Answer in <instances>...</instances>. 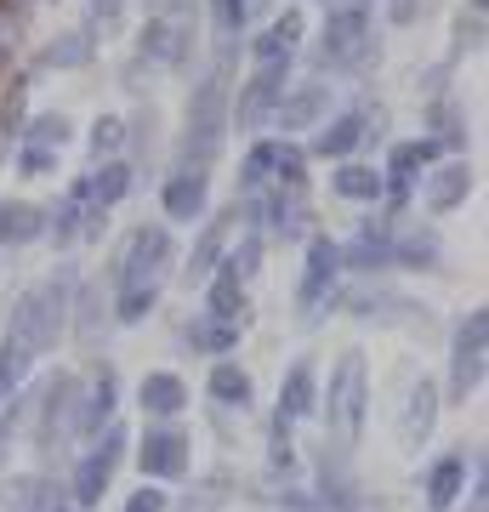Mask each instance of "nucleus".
Wrapping results in <instances>:
<instances>
[{
    "instance_id": "nucleus-15",
    "label": "nucleus",
    "mask_w": 489,
    "mask_h": 512,
    "mask_svg": "<svg viewBox=\"0 0 489 512\" xmlns=\"http://www.w3.org/2000/svg\"><path fill=\"white\" fill-rule=\"evenodd\" d=\"M29 143L35 148H63L69 143V120H63V114H40V126L29 131Z\"/></svg>"
},
{
    "instance_id": "nucleus-17",
    "label": "nucleus",
    "mask_w": 489,
    "mask_h": 512,
    "mask_svg": "<svg viewBox=\"0 0 489 512\" xmlns=\"http://www.w3.org/2000/svg\"><path fill=\"white\" fill-rule=\"evenodd\" d=\"M18 171H29V177H40V171H52V148H35V143H23V154H18Z\"/></svg>"
},
{
    "instance_id": "nucleus-19",
    "label": "nucleus",
    "mask_w": 489,
    "mask_h": 512,
    "mask_svg": "<svg viewBox=\"0 0 489 512\" xmlns=\"http://www.w3.org/2000/svg\"><path fill=\"white\" fill-rule=\"evenodd\" d=\"M433 251H438L433 234H427V239H404V262H416V268H421V262H433Z\"/></svg>"
},
{
    "instance_id": "nucleus-6",
    "label": "nucleus",
    "mask_w": 489,
    "mask_h": 512,
    "mask_svg": "<svg viewBox=\"0 0 489 512\" xmlns=\"http://www.w3.org/2000/svg\"><path fill=\"white\" fill-rule=\"evenodd\" d=\"M467 188H472V165H467V160L438 165L433 183H427V205H433V211H450V205L461 200V194H467Z\"/></svg>"
},
{
    "instance_id": "nucleus-5",
    "label": "nucleus",
    "mask_w": 489,
    "mask_h": 512,
    "mask_svg": "<svg viewBox=\"0 0 489 512\" xmlns=\"http://www.w3.org/2000/svg\"><path fill=\"white\" fill-rule=\"evenodd\" d=\"M205 171H177V177H171V183H165V211H171V217L177 222H194L205 211Z\"/></svg>"
},
{
    "instance_id": "nucleus-13",
    "label": "nucleus",
    "mask_w": 489,
    "mask_h": 512,
    "mask_svg": "<svg viewBox=\"0 0 489 512\" xmlns=\"http://www.w3.org/2000/svg\"><path fill=\"white\" fill-rule=\"evenodd\" d=\"M91 57V35H63L46 46V63H57V69H74V63H86Z\"/></svg>"
},
{
    "instance_id": "nucleus-1",
    "label": "nucleus",
    "mask_w": 489,
    "mask_h": 512,
    "mask_svg": "<svg viewBox=\"0 0 489 512\" xmlns=\"http://www.w3.org/2000/svg\"><path fill=\"white\" fill-rule=\"evenodd\" d=\"M222 131H228V92H222V80H200V92L188 103V131H182V171H205V165L217 160L222 148Z\"/></svg>"
},
{
    "instance_id": "nucleus-12",
    "label": "nucleus",
    "mask_w": 489,
    "mask_h": 512,
    "mask_svg": "<svg viewBox=\"0 0 489 512\" xmlns=\"http://www.w3.org/2000/svg\"><path fill=\"white\" fill-rule=\"evenodd\" d=\"M126 183H131V177H126V165H120V160H109V165H103V171H97V177L86 183V194H97L103 205H114L120 194H126Z\"/></svg>"
},
{
    "instance_id": "nucleus-14",
    "label": "nucleus",
    "mask_w": 489,
    "mask_h": 512,
    "mask_svg": "<svg viewBox=\"0 0 489 512\" xmlns=\"http://www.w3.org/2000/svg\"><path fill=\"white\" fill-rule=\"evenodd\" d=\"M279 148H285V143H256V148H251V160H245V171H239V183H245V188L262 183L273 165H279Z\"/></svg>"
},
{
    "instance_id": "nucleus-3",
    "label": "nucleus",
    "mask_w": 489,
    "mask_h": 512,
    "mask_svg": "<svg viewBox=\"0 0 489 512\" xmlns=\"http://www.w3.org/2000/svg\"><path fill=\"white\" fill-rule=\"evenodd\" d=\"M285 69L290 63H273V69H262L245 86V97H239V109H234V120H239V131H251V126H262L273 109H279V97H285Z\"/></svg>"
},
{
    "instance_id": "nucleus-2",
    "label": "nucleus",
    "mask_w": 489,
    "mask_h": 512,
    "mask_svg": "<svg viewBox=\"0 0 489 512\" xmlns=\"http://www.w3.org/2000/svg\"><path fill=\"white\" fill-rule=\"evenodd\" d=\"M364 57H370V18H364L359 6L330 12V23H325V69H359Z\"/></svg>"
},
{
    "instance_id": "nucleus-10",
    "label": "nucleus",
    "mask_w": 489,
    "mask_h": 512,
    "mask_svg": "<svg viewBox=\"0 0 489 512\" xmlns=\"http://www.w3.org/2000/svg\"><path fill=\"white\" fill-rule=\"evenodd\" d=\"M427 160H438V143H433V137H421V143H399L387 165H393V177H399V183H410V177H416Z\"/></svg>"
},
{
    "instance_id": "nucleus-9",
    "label": "nucleus",
    "mask_w": 489,
    "mask_h": 512,
    "mask_svg": "<svg viewBox=\"0 0 489 512\" xmlns=\"http://www.w3.org/2000/svg\"><path fill=\"white\" fill-rule=\"evenodd\" d=\"M364 137V114H342L336 126H325V137H319V154H353V143Z\"/></svg>"
},
{
    "instance_id": "nucleus-11",
    "label": "nucleus",
    "mask_w": 489,
    "mask_h": 512,
    "mask_svg": "<svg viewBox=\"0 0 489 512\" xmlns=\"http://www.w3.org/2000/svg\"><path fill=\"white\" fill-rule=\"evenodd\" d=\"M40 211L35 205H0V239H35Z\"/></svg>"
},
{
    "instance_id": "nucleus-4",
    "label": "nucleus",
    "mask_w": 489,
    "mask_h": 512,
    "mask_svg": "<svg viewBox=\"0 0 489 512\" xmlns=\"http://www.w3.org/2000/svg\"><path fill=\"white\" fill-rule=\"evenodd\" d=\"M325 109H330V92H325V86H302V92H285V97H279L273 120H279L285 131H302V126H313Z\"/></svg>"
},
{
    "instance_id": "nucleus-20",
    "label": "nucleus",
    "mask_w": 489,
    "mask_h": 512,
    "mask_svg": "<svg viewBox=\"0 0 489 512\" xmlns=\"http://www.w3.org/2000/svg\"><path fill=\"white\" fill-rule=\"evenodd\" d=\"M222 228H228V222H217V228H211V234H205L200 256H194V274H200V268H211V256H217V245H222Z\"/></svg>"
},
{
    "instance_id": "nucleus-16",
    "label": "nucleus",
    "mask_w": 489,
    "mask_h": 512,
    "mask_svg": "<svg viewBox=\"0 0 489 512\" xmlns=\"http://www.w3.org/2000/svg\"><path fill=\"white\" fill-rule=\"evenodd\" d=\"M211 18H217V29H239L251 18V0H211Z\"/></svg>"
},
{
    "instance_id": "nucleus-18",
    "label": "nucleus",
    "mask_w": 489,
    "mask_h": 512,
    "mask_svg": "<svg viewBox=\"0 0 489 512\" xmlns=\"http://www.w3.org/2000/svg\"><path fill=\"white\" fill-rule=\"evenodd\" d=\"M126 143V126H120V120H103V126L91 131V148H97V154H103V148H120Z\"/></svg>"
},
{
    "instance_id": "nucleus-7",
    "label": "nucleus",
    "mask_w": 489,
    "mask_h": 512,
    "mask_svg": "<svg viewBox=\"0 0 489 512\" xmlns=\"http://www.w3.org/2000/svg\"><path fill=\"white\" fill-rule=\"evenodd\" d=\"M182 52H188V29H177V23H148L143 29V57L182 63Z\"/></svg>"
},
{
    "instance_id": "nucleus-21",
    "label": "nucleus",
    "mask_w": 489,
    "mask_h": 512,
    "mask_svg": "<svg viewBox=\"0 0 489 512\" xmlns=\"http://www.w3.org/2000/svg\"><path fill=\"white\" fill-rule=\"evenodd\" d=\"M217 387H222V399H245V376H228V370H222Z\"/></svg>"
},
{
    "instance_id": "nucleus-8",
    "label": "nucleus",
    "mask_w": 489,
    "mask_h": 512,
    "mask_svg": "<svg viewBox=\"0 0 489 512\" xmlns=\"http://www.w3.org/2000/svg\"><path fill=\"white\" fill-rule=\"evenodd\" d=\"M330 188H336L342 200H376L381 194V171L376 165H342V171L330 177Z\"/></svg>"
}]
</instances>
